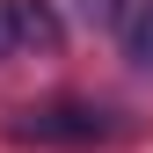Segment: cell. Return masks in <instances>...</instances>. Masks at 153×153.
<instances>
[{
    "label": "cell",
    "instance_id": "obj_1",
    "mask_svg": "<svg viewBox=\"0 0 153 153\" xmlns=\"http://www.w3.org/2000/svg\"><path fill=\"white\" fill-rule=\"evenodd\" d=\"M15 146H59V153H80V146H102L117 139V109L102 102H80V95H51V102H22L0 117Z\"/></svg>",
    "mask_w": 153,
    "mask_h": 153
},
{
    "label": "cell",
    "instance_id": "obj_2",
    "mask_svg": "<svg viewBox=\"0 0 153 153\" xmlns=\"http://www.w3.org/2000/svg\"><path fill=\"white\" fill-rule=\"evenodd\" d=\"M7 15H15V44H59V15L44 7V0H7Z\"/></svg>",
    "mask_w": 153,
    "mask_h": 153
},
{
    "label": "cell",
    "instance_id": "obj_3",
    "mask_svg": "<svg viewBox=\"0 0 153 153\" xmlns=\"http://www.w3.org/2000/svg\"><path fill=\"white\" fill-rule=\"evenodd\" d=\"M117 36H124V51H131L139 66H153V0H124Z\"/></svg>",
    "mask_w": 153,
    "mask_h": 153
},
{
    "label": "cell",
    "instance_id": "obj_4",
    "mask_svg": "<svg viewBox=\"0 0 153 153\" xmlns=\"http://www.w3.org/2000/svg\"><path fill=\"white\" fill-rule=\"evenodd\" d=\"M15 51V15H7V0H0V59Z\"/></svg>",
    "mask_w": 153,
    "mask_h": 153
},
{
    "label": "cell",
    "instance_id": "obj_5",
    "mask_svg": "<svg viewBox=\"0 0 153 153\" xmlns=\"http://www.w3.org/2000/svg\"><path fill=\"white\" fill-rule=\"evenodd\" d=\"M88 15H102V22L117 29V15H124V0H88Z\"/></svg>",
    "mask_w": 153,
    "mask_h": 153
}]
</instances>
